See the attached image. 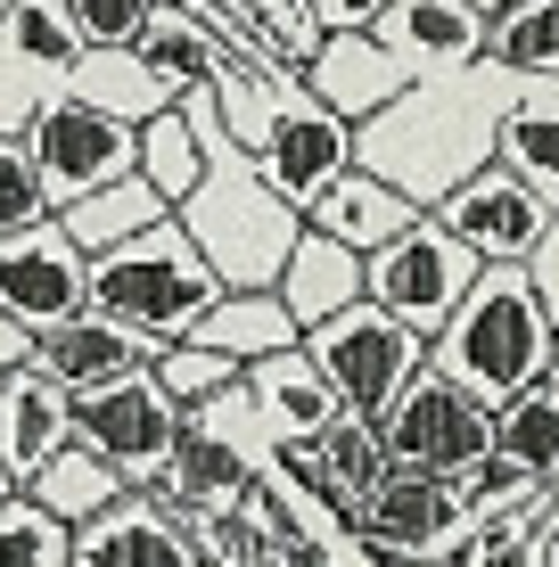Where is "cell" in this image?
<instances>
[{
  "label": "cell",
  "instance_id": "1",
  "mask_svg": "<svg viewBox=\"0 0 559 567\" xmlns=\"http://www.w3.org/2000/svg\"><path fill=\"white\" fill-rule=\"evenodd\" d=\"M527 91L535 83L503 74L494 58H477V66H460V74H428V83H412L387 115H371V124L354 132V165L379 173L387 189H403L420 214H436L469 173L494 165L503 124H510V107L527 100Z\"/></svg>",
  "mask_w": 559,
  "mask_h": 567
},
{
  "label": "cell",
  "instance_id": "2",
  "mask_svg": "<svg viewBox=\"0 0 559 567\" xmlns=\"http://www.w3.org/2000/svg\"><path fill=\"white\" fill-rule=\"evenodd\" d=\"M182 115H189V132H198V148H206V173H198V189H189V206L173 214V223L198 239V256L215 264L222 288H272L288 247L304 239V214L288 206L280 189L263 182L256 156L222 132L215 91H189Z\"/></svg>",
  "mask_w": 559,
  "mask_h": 567
},
{
  "label": "cell",
  "instance_id": "3",
  "mask_svg": "<svg viewBox=\"0 0 559 567\" xmlns=\"http://www.w3.org/2000/svg\"><path fill=\"white\" fill-rule=\"evenodd\" d=\"M428 370L453 379L460 395L486 403V412H503L510 395H527V386L551 379L559 370V321L544 312V297H535L527 264L477 271V288L460 297V312L428 338Z\"/></svg>",
  "mask_w": 559,
  "mask_h": 567
},
{
  "label": "cell",
  "instance_id": "4",
  "mask_svg": "<svg viewBox=\"0 0 559 567\" xmlns=\"http://www.w3.org/2000/svg\"><path fill=\"white\" fill-rule=\"evenodd\" d=\"M215 297H222V280H215V264L198 256V239H189L182 223H157L132 247H115V256L91 264V312H107V321L141 329V338H157V346H182L189 329L206 321Z\"/></svg>",
  "mask_w": 559,
  "mask_h": 567
},
{
  "label": "cell",
  "instance_id": "5",
  "mask_svg": "<svg viewBox=\"0 0 559 567\" xmlns=\"http://www.w3.org/2000/svg\"><path fill=\"white\" fill-rule=\"evenodd\" d=\"M17 141H25L33 173H42L50 214L100 198L107 182H132V165H141V132L115 124V115H100V107H83V100H66V91H50Z\"/></svg>",
  "mask_w": 559,
  "mask_h": 567
},
{
  "label": "cell",
  "instance_id": "6",
  "mask_svg": "<svg viewBox=\"0 0 559 567\" xmlns=\"http://www.w3.org/2000/svg\"><path fill=\"white\" fill-rule=\"evenodd\" d=\"M477 271L486 264H477L436 214H420L403 239H387L371 264H362V297L387 312V321H403L412 338H436V329L460 312V297L477 288Z\"/></svg>",
  "mask_w": 559,
  "mask_h": 567
},
{
  "label": "cell",
  "instance_id": "7",
  "mask_svg": "<svg viewBox=\"0 0 559 567\" xmlns=\"http://www.w3.org/2000/svg\"><path fill=\"white\" fill-rule=\"evenodd\" d=\"M304 354L321 362V379L338 386L345 412H354V420H379L403 386L428 370V338H412L403 321H387V312L362 297V305L330 312L321 329H304Z\"/></svg>",
  "mask_w": 559,
  "mask_h": 567
},
{
  "label": "cell",
  "instance_id": "8",
  "mask_svg": "<svg viewBox=\"0 0 559 567\" xmlns=\"http://www.w3.org/2000/svg\"><path fill=\"white\" fill-rule=\"evenodd\" d=\"M379 444H387V468L460 485L477 461H494V412H486V403H469L453 379L420 370L387 412H379Z\"/></svg>",
  "mask_w": 559,
  "mask_h": 567
},
{
  "label": "cell",
  "instance_id": "9",
  "mask_svg": "<svg viewBox=\"0 0 559 567\" xmlns=\"http://www.w3.org/2000/svg\"><path fill=\"white\" fill-rule=\"evenodd\" d=\"M66 403H74V444L100 453L132 494H148L173 468L182 412L165 403V386L148 379V370H132V379H115V386H91V395H66Z\"/></svg>",
  "mask_w": 559,
  "mask_h": 567
},
{
  "label": "cell",
  "instance_id": "10",
  "mask_svg": "<svg viewBox=\"0 0 559 567\" xmlns=\"http://www.w3.org/2000/svg\"><path fill=\"white\" fill-rule=\"evenodd\" d=\"M247 156H256L263 182L304 214L338 173H354V132L304 91V74H288V83H272V100H263V124H256V141H247Z\"/></svg>",
  "mask_w": 559,
  "mask_h": 567
},
{
  "label": "cell",
  "instance_id": "11",
  "mask_svg": "<svg viewBox=\"0 0 559 567\" xmlns=\"http://www.w3.org/2000/svg\"><path fill=\"white\" fill-rule=\"evenodd\" d=\"M0 312L17 329H33V338H50L58 321L91 312V256L58 230V214L17 230V239H0Z\"/></svg>",
  "mask_w": 559,
  "mask_h": 567
},
{
  "label": "cell",
  "instance_id": "12",
  "mask_svg": "<svg viewBox=\"0 0 559 567\" xmlns=\"http://www.w3.org/2000/svg\"><path fill=\"white\" fill-rule=\"evenodd\" d=\"M436 223H445L486 271H510V264H527L535 247L559 230V206H544L527 182H518V173L486 165V173H469V182L436 206Z\"/></svg>",
  "mask_w": 559,
  "mask_h": 567
},
{
  "label": "cell",
  "instance_id": "13",
  "mask_svg": "<svg viewBox=\"0 0 559 567\" xmlns=\"http://www.w3.org/2000/svg\"><path fill=\"white\" fill-rule=\"evenodd\" d=\"M345 535L362 543V551H403V559H445L460 535H469V511H460L453 485L436 477H412V468H387V477L371 485V502H362L354 518H345Z\"/></svg>",
  "mask_w": 559,
  "mask_h": 567
},
{
  "label": "cell",
  "instance_id": "14",
  "mask_svg": "<svg viewBox=\"0 0 559 567\" xmlns=\"http://www.w3.org/2000/svg\"><path fill=\"white\" fill-rule=\"evenodd\" d=\"M371 42L403 66V83H428V74H460L486 58V17L469 0H387Z\"/></svg>",
  "mask_w": 559,
  "mask_h": 567
},
{
  "label": "cell",
  "instance_id": "15",
  "mask_svg": "<svg viewBox=\"0 0 559 567\" xmlns=\"http://www.w3.org/2000/svg\"><path fill=\"white\" fill-rule=\"evenodd\" d=\"M74 567H198V518L165 511L157 494H124L74 526Z\"/></svg>",
  "mask_w": 559,
  "mask_h": 567
},
{
  "label": "cell",
  "instance_id": "16",
  "mask_svg": "<svg viewBox=\"0 0 559 567\" xmlns=\"http://www.w3.org/2000/svg\"><path fill=\"white\" fill-rule=\"evenodd\" d=\"M239 395H247V412H256V427L272 436V453H280V444H304V436H321V427L345 420L338 386L321 379V362L304 354V346L247 362V370H239Z\"/></svg>",
  "mask_w": 559,
  "mask_h": 567
},
{
  "label": "cell",
  "instance_id": "17",
  "mask_svg": "<svg viewBox=\"0 0 559 567\" xmlns=\"http://www.w3.org/2000/svg\"><path fill=\"white\" fill-rule=\"evenodd\" d=\"M272 461H280L313 502H330L338 518H354L362 502H371V485L387 477V444H379V420H354V412H345L338 427H321V436H304V444H280Z\"/></svg>",
  "mask_w": 559,
  "mask_h": 567
},
{
  "label": "cell",
  "instance_id": "18",
  "mask_svg": "<svg viewBox=\"0 0 559 567\" xmlns=\"http://www.w3.org/2000/svg\"><path fill=\"white\" fill-rule=\"evenodd\" d=\"M157 354H165L157 338L107 321V312H74V321H58L50 338H33V370H42L50 386H66V395L115 386V379H132V370H148Z\"/></svg>",
  "mask_w": 559,
  "mask_h": 567
},
{
  "label": "cell",
  "instance_id": "19",
  "mask_svg": "<svg viewBox=\"0 0 559 567\" xmlns=\"http://www.w3.org/2000/svg\"><path fill=\"white\" fill-rule=\"evenodd\" d=\"M297 74H304V91H313L345 132H362L371 115H387L403 91H412V83H403V66L371 42V33H321V50L304 58Z\"/></svg>",
  "mask_w": 559,
  "mask_h": 567
},
{
  "label": "cell",
  "instance_id": "20",
  "mask_svg": "<svg viewBox=\"0 0 559 567\" xmlns=\"http://www.w3.org/2000/svg\"><path fill=\"white\" fill-rule=\"evenodd\" d=\"M148 494L165 502V511H182V518H198V526H222V518H239V502L256 494V461L247 453H230V444L215 436V427H198V420H182V444H173V468Z\"/></svg>",
  "mask_w": 559,
  "mask_h": 567
},
{
  "label": "cell",
  "instance_id": "21",
  "mask_svg": "<svg viewBox=\"0 0 559 567\" xmlns=\"http://www.w3.org/2000/svg\"><path fill=\"white\" fill-rule=\"evenodd\" d=\"M412 223H420V206L403 198V189H387L379 173H362V165L338 173V182L304 206V230H321L330 247H345V256H362V264H371L387 239H403Z\"/></svg>",
  "mask_w": 559,
  "mask_h": 567
},
{
  "label": "cell",
  "instance_id": "22",
  "mask_svg": "<svg viewBox=\"0 0 559 567\" xmlns=\"http://www.w3.org/2000/svg\"><path fill=\"white\" fill-rule=\"evenodd\" d=\"M74 444V403L66 386H50L42 370H17V379H0V468L17 477V494L33 485V468L50 453H66Z\"/></svg>",
  "mask_w": 559,
  "mask_h": 567
},
{
  "label": "cell",
  "instance_id": "23",
  "mask_svg": "<svg viewBox=\"0 0 559 567\" xmlns=\"http://www.w3.org/2000/svg\"><path fill=\"white\" fill-rule=\"evenodd\" d=\"M189 346H206V354L222 362H263V354H288V346H304V329L288 321V305L272 288H222L215 305H206V321L189 329Z\"/></svg>",
  "mask_w": 559,
  "mask_h": 567
},
{
  "label": "cell",
  "instance_id": "24",
  "mask_svg": "<svg viewBox=\"0 0 559 567\" xmlns=\"http://www.w3.org/2000/svg\"><path fill=\"white\" fill-rule=\"evenodd\" d=\"M272 297L288 305V321H297V329H321L330 312L362 305V256H345V247H330L321 230H304V239L288 247Z\"/></svg>",
  "mask_w": 559,
  "mask_h": 567
},
{
  "label": "cell",
  "instance_id": "25",
  "mask_svg": "<svg viewBox=\"0 0 559 567\" xmlns=\"http://www.w3.org/2000/svg\"><path fill=\"white\" fill-rule=\"evenodd\" d=\"M0 50L17 58V74H33L42 91H58L91 42H83L66 0H17V9H0Z\"/></svg>",
  "mask_w": 559,
  "mask_h": 567
},
{
  "label": "cell",
  "instance_id": "26",
  "mask_svg": "<svg viewBox=\"0 0 559 567\" xmlns=\"http://www.w3.org/2000/svg\"><path fill=\"white\" fill-rule=\"evenodd\" d=\"M124 50H132V58H141V66H148V74L165 83V100H173V107H182L189 91H206V83L222 74V50L206 42V33L189 25V17L173 9V0H157V9H148V25L132 33Z\"/></svg>",
  "mask_w": 559,
  "mask_h": 567
},
{
  "label": "cell",
  "instance_id": "27",
  "mask_svg": "<svg viewBox=\"0 0 559 567\" xmlns=\"http://www.w3.org/2000/svg\"><path fill=\"white\" fill-rule=\"evenodd\" d=\"M58 91H66V100H83V107H100V115H115V124H132V132H141L148 115L173 107L165 83H157V74H148L132 50H83V58H74V74H66Z\"/></svg>",
  "mask_w": 559,
  "mask_h": 567
},
{
  "label": "cell",
  "instance_id": "28",
  "mask_svg": "<svg viewBox=\"0 0 559 567\" xmlns=\"http://www.w3.org/2000/svg\"><path fill=\"white\" fill-rule=\"evenodd\" d=\"M157 223H173V206L141 182V173H132V182H107L100 198H83V206H66V214H58V230H66V239L83 247L91 264L115 256V247H132L141 230H157Z\"/></svg>",
  "mask_w": 559,
  "mask_h": 567
},
{
  "label": "cell",
  "instance_id": "29",
  "mask_svg": "<svg viewBox=\"0 0 559 567\" xmlns=\"http://www.w3.org/2000/svg\"><path fill=\"white\" fill-rule=\"evenodd\" d=\"M494 165H503V173H518V182H527L544 206H559V83H535L527 100L510 107L503 148H494Z\"/></svg>",
  "mask_w": 559,
  "mask_h": 567
},
{
  "label": "cell",
  "instance_id": "30",
  "mask_svg": "<svg viewBox=\"0 0 559 567\" xmlns=\"http://www.w3.org/2000/svg\"><path fill=\"white\" fill-rule=\"evenodd\" d=\"M33 502H42V511L58 518V526H91L100 511H115V502L132 494L124 477H115V468L100 461V453H83V444H66V453H50L42 468H33V485H25Z\"/></svg>",
  "mask_w": 559,
  "mask_h": 567
},
{
  "label": "cell",
  "instance_id": "31",
  "mask_svg": "<svg viewBox=\"0 0 559 567\" xmlns=\"http://www.w3.org/2000/svg\"><path fill=\"white\" fill-rule=\"evenodd\" d=\"M494 461H510L535 485H559V379L527 386L494 412Z\"/></svg>",
  "mask_w": 559,
  "mask_h": 567
},
{
  "label": "cell",
  "instance_id": "32",
  "mask_svg": "<svg viewBox=\"0 0 559 567\" xmlns=\"http://www.w3.org/2000/svg\"><path fill=\"white\" fill-rule=\"evenodd\" d=\"M486 58L518 83H559V0H510L486 25Z\"/></svg>",
  "mask_w": 559,
  "mask_h": 567
},
{
  "label": "cell",
  "instance_id": "33",
  "mask_svg": "<svg viewBox=\"0 0 559 567\" xmlns=\"http://www.w3.org/2000/svg\"><path fill=\"white\" fill-rule=\"evenodd\" d=\"M132 173H141L173 214L189 206V189H198V173H206V148H198V132H189L182 107H165V115L141 124V165H132Z\"/></svg>",
  "mask_w": 559,
  "mask_h": 567
},
{
  "label": "cell",
  "instance_id": "34",
  "mask_svg": "<svg viewBox=\"0 0 559 567\" xmlns=\"http://www.w3.org/2000/svg\"><path fill=\"white\" fill-rule=\"evenodd\" d=\"M551 518L559 511H544V518H486V526H469V535L453 543L436 567H551Z\"/></svg>",
  "mask_w": 559,
  "mask_h": 567
},
{
  "label": "cell",
  "instance_id": "35",
  "mask_svg": "<svg viewBox=\"0 0 559 567\" xmlns=\"http://www.w3.org/2000/svg\"><path fill=\"white\" fill-rule=\"evenodd\" d=\"M148 379L165 386V403H173L182 420H198L206 403H222L230 386H239V362H222V354H206V346L182 338V346H165V354L148 362Z\"/></svg>",
  "mask_w": 559,
  "mask_h": 567
},
{
  "label": "cell",
  "instance_id": "36",
  "mask_svg": "<svg viewBox=\"0 0 559 567\" xmlns=\"http://www.w3.org/2000/svg\"><path fill=\"white\" fill-rule=\"evenodd\" d=\"M0 567H74V526H58L33 494L0 502Z\"/></svg>",
  "mask_w": 559,
  "mask_h": 567
},
{
  "label": "cell",
  "instance_id": "37",
  "mask_svg": "<svg viewBox=\"0 0 559 567\" xmlns=\"http://www.w3.org/2000/svg\"><path fill=\"white\" fill-rule=\"evenodd\" d=\"M50 223V198H42V173H33L25 141H0V239H17V230Z\"/></svg>",
  "mask_w": 559,
  "mask_h": 567
},
{
  "label": "cell",
  "instance_id": "38",
  "mask_svg": "<svg viewBox=\"0 0 559 567\" xmlns=\"http://www.w3.org/2000/svg\"><path fill=\"white\" fill-rule=\"evenodd\" d=\"M230 9H239L247 25H263V33H272L288 66H304V58L321 50V25H313V0H230Z\"/></svg>",
  "mask_w": 559,
  "mask_h": 567
},
{
  "label": "cell",
  "instance_id": "39",
  "mask_svg": "<svg viewBox=\"0 0 559 567\" xmlns=\"http://www.w3.org/2000/svg\"><path fill=\"white\" fill-rule=\"evenodd\" d=\"M66 9H74V25H83L91 50H124L132 33L148 25V9H157V0H66Z\"/></svg>",
  "mask_w": 559,
  "mask_h": 567
},
{
  "label": "cell",
  "instance_id": "40",
  "mask_svg": "<svg viewBox=\"0 0 559 567\" xmlns=\"http://www.w3.org/2000/svg\"><path fill=\"white\" fill-rule=\"evenodd\" d=\"M387 17V0H313V25L321 33H371Z\"/></svg>",
  "mask_w": 559,
  "mask_h": 567
},
{
  "label": "cell",
  "instance_id": "41",
  "mask_svg": "<svg viewBox=\"0 0 559 567\" xmlns=\"http://www.w3.org/2000/svg\"><path fill=\"white\" fill-rule=\"evenodd\" d=\"M527 280H535V297H544V312L559 321V230H551V239L527 256Z\"/></svg>",
  "mask_w": 559,
  "mask_h": 567
},
{
  "label": "cell",
  "instance_id": "42",
  "mask_svg": "<svg viewBox=\"0 0 559 567\" xmlns=\"http://www.w3.org/2000/svg\"><path fill=\"white\" fill-rule=\"evenodd\" d=\"M288 567H362V543L338 535V543H297V559Z\"/></svg>",
  "mask_w": 559,
  "mask_h": 567
},
{
  "label": "cell",
  "instance_id": "43",
  "mask_svg": "<svg viewBox=\"0 0 559 567\" xmlns=\"http://www.w3.org/2000/svg\"><path fill=\"white\" fill-rule=\"evenodd\" d=\"M17 370H33V329H17L0 312V379H17Z\"/></svg>",
  "mask_w": 559,
  "mask_h": 567
},
{
  "label": "cell",
  "instance_id": "44",
  "mask_svg": "<svg viewBox=\"0 0 559 567\" xmlns=\"http://www.w3.org/2000/svg\"><path fill=\"white\" fill-rule=\"evenodd\" d=\"M362 567H436V559H403V551H362Z\"/></svg>",
  "mask_w": 559,
  "mask_h": 567
},
{
  "label": "cell",
  "instance_id": "45",
  "mask_svg": "<svg viewBox=\"0 0 559 567\" xmlns=\"http://www.w3.org/2000/svg\"><path fill=\"white\" fill-rule=\"evenodd\" d=\"M469 9H477V17H486V25H494V17H503V9H510V0H469Z\"/></svg>",
  "mask_w": 559,
  "mask_h": 567
},
{
  "label": "cell",
  "instance_id": "46",
  "mask_svg": "<svg viewBox=\"0 0 559 567\" xmlns=\"http://www.w3.org/2000/svg\"><path fill=\"white\" fill-rule=\"evenodd\" d=\"M9 494H17V477H9V468H0V502H9Z\"/></svg>",
  "mask_w": 559,
  "mask_h": 567
},
{
  "label": "cell",
  "instance_id": "47",
  "mask_svg": "<svg viewBox=\"0 0 559 567\" xmlns=\"http://www.w3.org/2000/svg\"><path fill=\"white\" fill-rule=\"evenodd\" d=\"M551 567H559V518H551Z\"/></svg>",
  "mask_w": 559,
  "mask_h": 567
},
{
  "label": "cell",
  "instance_id": "48",
  "mask_svg": "<svg viewBox=\"0 0 559 567\" xmlns=\"http://www.w3.org/2000/svg\"><path fill=\"white\" fill-rule=\"evenodd\" d=\"M198 567H222V559H198Z\"/></svg>",
  "mask_w": 559,
  "mask_h": 567
},
{
  "label": "cell",
  "instance_id": "49",
  "mask_svg": "<svg viewBox=\"0 0 559 567\" xmlns=\"http://www.w3.org/2000/svg\"><path fill=\"white\" fill-rule=\"evenodd\" d=\"M0 9H17V0H0Z\"/></svg>",
  "mask_w": 559,
  "mask_h": 567
}]
</instances>
